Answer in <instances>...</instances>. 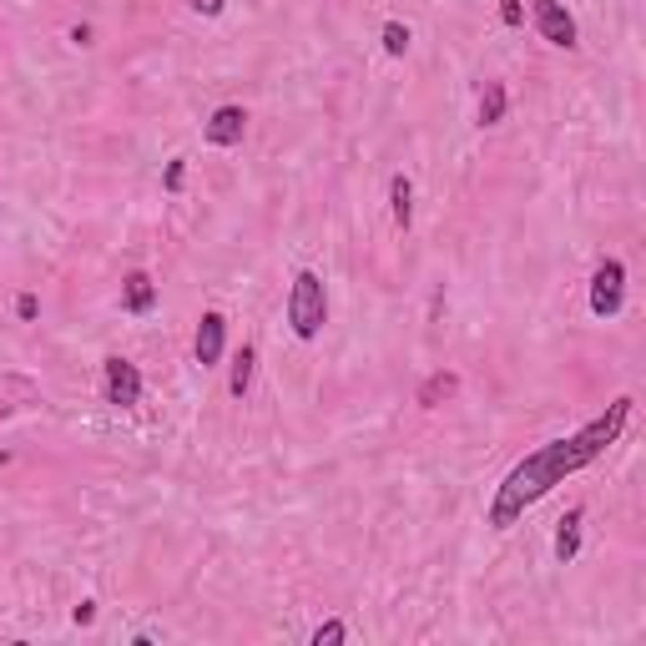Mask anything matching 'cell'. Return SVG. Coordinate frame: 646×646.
<instances>
[{
    "instance_id": "obj_17",
    "label": "cell",
    "mask_w": 646,
    "mask_h": 646,
    "mask_svg": "<svg viewBox=\"0 0 646 646\" xmlns=\"http://www.w3.org/2000/svg\"><path fill=\"white\" fill-rule=\"evenodd\" d=\"M500 21L505 26H525V5L520 0H500Z\"/></svg>"
},
{
    "instance_id": "obj_19",
    "label": "cell",
    "mask_w": 646,
    "mask_h": 646,
    "mask_svg": "<svg viewBox=\"0 0 646 646\" xmlns=\"http://www.w3.org/2000/svg\"><path fill=\"white\" fill-rule=\"evenodd\" d=\"M223 5H228V0H192V11L197 15H223Z\"/></svg>"
},
{
    "instance_id": "obj_4",
    "label": "cell",
    "mask_w": 646,
    "mask_h": 646,
    "mask_svg": "<svg viewBox=\"0 0 646 646\" xmlns=\"http://www.w3.org/2000/svg\"><path fill=\"white\" fill-rule=\"evenodd\" d=\"M531 15H535V26H541V36L550 41V46H560V51L576 46V21H570V11L560 5V0H531Z\"/></svg>"
},
{
    "instance_id": "obj_5",
    "label": "cell",
    "mask_w": 646,
    "mask_h": 646,
    "mask_svg": "<svg viewBox=\"0 0 646 646\" xmlns=\"http://www.w3.org/2000/svg\"><path fill=\"white\" fill-rule=\"evenodd\" d=\"M141 399V374H137V364L132 359H106V405H116V409H132Z\"/></svg>"
},
{
    "instance_id": "obj_21",
    "label": "cell",
    "mask_w": 646,
    "mask_h": 646,
    "mask_svg": "<svg viewBox=\"0 0 646 646\" xmlns=\"http://www.w3.org/2000/svg\"><path fill=\"white\" fill-rule=\"evenodd\" d=\"M71 46H91V26H71Z\"/></svg>"
},
{
    "instance_id": "obj_15",
    "label": "cell",
    "mask_w": 646,
    "mask_h": 646,
    "mask_svg": "<svg viewBox=\"0 0 646 646\" xmlns=\"http://www.w3.org/2000/svg\"><path fill=\"white\" fill-rule=\"evenodd\" d=\"M182 182H187V162H182V157H172V162H167V172H162V187H167V192H182Z\"/></svg>"
},
{
    "instance_id": "obj_18",
    "label": "cell",
    "mask_w": 646,
    "mask_h": 646,
    "mask_svg": "<svg viewBox=\"0 0 646 646\" xmlns=\"http://www.w3.org/2000/svg\"><path fill=\"white\" fill-rule=\"evenodd\" d=\"M15 314H21V318L31 323V318L41 314V298H36V293H21V298H15Z\"/></svg>"
},
{
    "instance_id": "obj_6",
    "label": "cell",
    "mask_w": 646,
    "mask_h": 646,
    "mask_svg": "<svg viewBox=\"0 0 646 646\" xmlns=\"http://www.w3.org/2000/svg\"><path fill=\"white\" fill-rule=\"evenodd\" d=\"M242 132H248V112H242V106H217V112L207 116L203 137L213 141V147H238Z\"/></svg>"
},
{
    "instance_id": "obj_16",
    "label": "cell",
    "mask_w": 646,
    "mask_h": 646,
    "mask_svg": "<svg viewBox=\"0 0 646 646\" xmlns=\"http://www.w3.org/2000/svg\"><path fill=\"white\" fill-rule=\"evenodd\" d=\"M343 636H349L343 632V621H323V626L314 632V646H333V641H343Z\"/></svg>"
},
{
    "instance_id": "obj_3",
    "label": "cell",
    "mask_w": 646,
    "mask_h": 646,
    "mask_svg": "<svg viewBox=\"0 0 646 646\" xmlns=\"http://www.w3.org/2000/svg\"><path fill=\"white\" fill-rule=\"evenodd\" d=\"M621 298H626V268H621L616 258H606V263L596 268V278H591V314L596 318L621 314Z\"/></svg>"
},
{
    "instance_id": "obj_11",
    "label": "cell",
    "mask_w": 646,
    "mask_h": 646,
    "mask_svg": "<svg viewBox=\"0 0 646 646\" xmlns=\"http://www.w3.org/2000/svg\"><path fill=\"white\" fill-rule=\"evenodd\" d=\"M455 389H459V374L440 368V374H430V379H424V389H419V405H424V409H440L444 399H455Z\"/></svg>"
},
{
    "instance_id": "obj_1",
    "label": "cell",
    "mask_w": 646,
    "mask_h": 646,
    "mask_svg": "<svg viewBox=\"0 0 646 646\" xmlns=\"http://www.w3.org/2000/svg\"><path fill=\"white\" fill-rule=\"evenodd\" d=\"M626 419H632V399H616V405L606 409L601 419H591L581 434H570V440H550L541 444L535 455H525L515 469L505 475V485H500V495H495L490 505V525L495 531H505V525H515V515L525 505H535L550 485H560L566 475H576V469H586L591 459H601L611 450V444L621 440V430H626Z\"/></svg>"
},
{
    "instance_id": "obj_20",
    "label": "cell",
    "mask_w": 646,
    "mask_h": 646,
    "mask_svg": "<svg viewBox=\"0 0 646 646\" xmlns=\"http://www.w3.org/2000/svg\"><path fill=\"white\" fill-rule=\"evenodd\" d=\"M71 621H77V626H91V621H96V606H91V601H81V606L71 611Z\"/></svg>"
},
{
    "instance_id": "obj_9",
    "label": "cell",
    "mask_w": 646,
    "mask_h": 646,
    "mask_svg": "<svg viewBox=\"0 0 646 646\" xmlns=\"http://www.w3.org/2000/svg\"><path fill=\"white\" fill-rule=\"evenodd\" d=\"M581 520H586V505L566 510V520H560V531H556V560H576V550H581Z\"/></svg>"
},
{
    "instance_id": "obj_12",
    "label": "cell",
    "mask_w": 646,
    "mask_h": 646,
    "mask_svg": "<svg viewBox=\"0 0 646 646\" xmlns=\"http://www.w3.org/2000/svg\"><path fill=\"white\" fill-rule=\"evenodd\" d=\"M253 364H258L253 343H242L238 354H232V374H228V389H232V399H242V394L253 389Z\"/></svg>"
},
{
    "instance_id": "obj_8",
    "label": "cell",
    "mask_w": 646,
    "mask_h": 646,
    "mask_svg": "<svg viewBox=\"0 0 646 646\" xmlns=\"http://www.w3.org/2000/svg\"><path fill=\"white\" fill-rule=\"evenodd\" d=\"M152 304H157V283H152V273H127V283H122V308L127 314H152Z\"/></svg>"
},
{
    "instance_id": "obj_7",
    "label": "cell",
    "mask_w": 646,
    "mask_h": 646,
    "mask_svg": "<svg viewBox=\"0 0 646 646\" xmlns=\"http://www.w3.org/2000/svg\"><path fill=\"white\" fill-rule=\"evenodd\" d=\"M223 343H228V318L203 314V323H197V364L213 368L217 359H223Z\"/></svg>"
},
{
    "instance_id": "obj_13",
    "label": "cell",
    "mask_w": 646,
    "mask_h": 646,
    "mask_svg": "<svg viewBox=\"0 0 646 646\" xmlns=\"http://www.w3.org/2000/svg\"><path fill=\"white\" fill-rule=\"evenodd\" d=\"M505 106H510V91L500 86V81H485V91H480V127H495V122L505 116Z\"/></svg>"
},
{
    "instance_id": "obj_14",
    "label": "cell",
    "mask_w": 646,
    "mask_h": 646,
    "mask_svg": "<svg viewBox=\"0 0 646 646\" xmlns=\"http://www.w3.org/2000/svg\"><path fill=\"white\" fill-rule=\"evenodd\" d=\"M384 51H389V56H405V51H409V26L389 21V26H384Z\"/></svg>"
},
{
    "instance_id": "obj_2",
    "label": "cell",
    "mask_w": 646,
    "mask_h": 646,
    "mask_svg": "<svg viewBox=\"0 0 646 646\" xmlns=\"http://www.w3.org/2000/svg\"><path fill=\"white\" fill-rule=\"evenodd\" d=\"M323 318H329V293H323V278L314 268H298L288 288V323L298 339H318L323 333Z\"/></svg>"
},
{
    "instance_id": "obj_10",
    "label": "cell",
    "mask_w": 646,
    "mask_h": 646,
    "mask_svg": "<svg viewBox=\"0 0 646 646\" xmlns=\"http://www.w3.org/2000/svg\"><path fill=\"white\" fill-rule=\"evenodd\" d=\"M389 213H394V223H399V228H409V223H414V187H409L405 172H394V177H389Z\"/></svg>"
},
{
    "instance_id": "obj_22",
    "label": "cell",
    "mask_w": 646,
    "mask_h": 646,
    "mask_svg": "<svg viewBox=\"0 0 646 646\" xmlns=\"http://www.w3.org/2000/svg\"><path fill=\"white\" fill-rule=\"evenodd\" d=\"M5 465H11V455H0V469H5Z\"/></svg>"
}]
</instances>
